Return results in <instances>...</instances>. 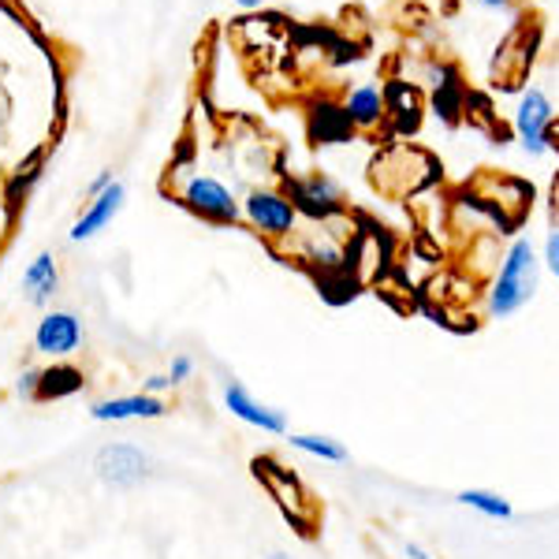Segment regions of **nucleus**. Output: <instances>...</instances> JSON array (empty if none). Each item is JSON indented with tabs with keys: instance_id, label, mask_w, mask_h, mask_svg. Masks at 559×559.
Segmentation results:
<instances>
[{
	"instance_id": "aec40b11",
	"label": "nucleus",
	"mask_w": 559,
	"mask_h": 559,
	"mask_svg": "<svg viewBox=\"0 0 559 559\" xmlns=\"http://www.w3.org/2000/svg\"><path fill=\"white\" fill-rule=\"evenodd\" d=\"M41 157H45V153L38 150V153H31V157H26V165L15 168L12 183H8V194H4V198H8V205H20V194H26L34 183H38V176H41Z\"/></svg>"
},
{
	"instance_id": "39448f33",
	"label": "nucleus",
	"mask_w": 559,
	"mask_h": 559,
	"mask_svg": "<svg viewBox=\"0 0 559 559\" xmlns=\"http://www.w3.org/2000/svg\"><path fill=\"white\" fill-rule=\"evenodd\" d=\"M284 191L295 202L299 216H310L313 224L324 221H336V216L347 213V194L344 187L336 183L332 176L324 173H310V176H287L284 179Z\"/></svg>"
},
{
	"instance_id": "6e6552de",
	"label": "nucleus",
	"mask_w": 559,
	"mask_h": 559,
	"mask_svg": "<svg viewBox=\"0 0 559 559\" xmlns=\"http://www.w3.org/2000/svg\"><path fill=\"white\" fill-rule=\"evenodd\" d=\"M481 179L489 187H496V191L492 194H474V198L496 216V221H500V228H515L522 216H526L530 205H534V187H526L515 176H496V173L481 176Z\"/></svg>"
},
{
	"instance_id": "f8f14e48",
	"label": "nucleus",
	"mask_w": 559,
	"mask_h": 559,
	"mask_svg": "<svg viewBox=\"0 0 559 559\" xmlns=\"http://www.w3.org/2000/svg\"><path fill=\"white\" fill-rule=\"evenodd\" d=\"M79 344H83V324L68 310L45 313L38 321V329H34V347L49 358H68Z\"/></svg>"
},
{
	"instance_id": "4be33fe9",
	"label": "nucleus",
	"mask_w": 559,
	"mask_h": 559,
	"mask_svg": "<svg viewBox=\"0 0 559 559\" xmlns=\"http://www.w3.org/2000/svg\"><path fill=\"white\" fill-rule=\"evenodd\" d=\"M191 373H194V358H191V355H176V358H173V369H168V377H173V384L191 381Z\"/></svg>"
},
{
	"instance_id": "0eeeda50",
	"label": "nucleus",
	"mask_w": 559,
	"mask_h": 559,
	"mask_svg": "<svg viewBox=\"0 0 559 559\" xmlns=\"http://www.w3.org/2000/svg\"><path fill=\"white\" fill-rule=\"evenodd\" d=\"M179 205H187L194 216L210 224H239L242 221V202L213 176H187V183L176 191Z\"/></svg>"
},
{
	"instance_id": "7ed1b4c3",
	"label": "nucleus",
	"mask_w": 559,
	"mask_h": 559,
	"mask_svg": "<svg viewBox=\"0 0 559 559\" xmlns=\"http://www.w3.org/2000/svg\"><path fill=\"white\" fill-rule=\"evenodd\" d=\"M440 165L437 157L411 142H392L388 150L377 153V160L369 165V179L373 187L388 198H411L426 191L429 183H437Z\"/></svg>"
},
{
	"instance_id": "20e7f679",
	"label": "nucleus",
	"mask_w": 559,
	"mask_h": 559,
	"mask_svg": "<svg viewBox=\"0 0 559 559\" xmlns=\"http://www.w3.org/2000/svg\"><path fill=\"white\" fill-rule=\"evenodd\" d=\"M552 123H556V102L545 86H522L511 128L526 157H548L552 153Z\"/></svg>"
},
{
	"instance_id": "4468645a",
	"label": "nucleus",
	"mask_w": 559,
	"mask_h": 559,
	"mask_svg": "<svg viewBox=\"0 0 559 559\" xmlns=\"http://www.w3.org/2000/svg\"><path fill=\"white\" fill-rule=\"evenodd\" d=\"M168 403L160 395L134 392V395H116V400H102L90 407L94 421H134V418H165Z\"/></svg>"
},
{
	"instance_id": "5701e85b",
	"label": "nucleus",
	"mask_w": 559,
	"mask_h": 559,
	"mask_svg": "<svg viewBox=\"0 0 559 559\" xmlns=\"http://www.w3.org/2000/svg\"><path fill=\"white\" fill-rule=\"evenodd\" d=\"M15 392L23 395V400H34V392H38V369H23L20 384H15Z\"/></svg>"
},
{
	"instance_id": "1a4fd4ad",
	"label": "nucleus",
	"mask_w": 559,
	"mask_h": 559,
	"mask_svg": "<svg viewBox=\"0 0 559 559\" xmlns=\"http://www.w3.org/2000/svg\"><path fill=\"white\" fill-rule=\"evenodd\" d=\"M224 407L231 411V418L247 421V426L269 432V437H287V414L276 411V407H265L261 400H254L247 384H239V381L224 384Z\"/></svg>"
},
{
	"instance_id": "a211bd4d",
	"label": "nucleus",
	"mask_w": 559,
	"mask_h": 559,
	"mask_svg": "<svg viewBox=\"0 0 559 559\" xmlns=\"http://www.w3.org/2000/svg\"><path fill=\"white\" fill-rule=\"evenodd\" d=\"M287 444H292L295 452L310 455V459H321V463H336V466L350 463L347 448L340 444L336 437H324V432H292V437H287Z\"/></svg>"
},
{
	"instance_id": "6ab92c4d",
	"label": "nucleus",
	"mask_w": 559,
	"mask_h": 559,
	"mask_svg": "<svg viewBox=\"0 0 559 559\" xmlns=\"http://www.w3.org/2000/svg\"><path fill=\"white\" fill-rule=\"evenodd\" d=\"M463 508H471L477 511V515H485V519H492V522H511L515 519V508H511V500L508 496H500V492H492V489H463L455 496Z\"/></svg>"
},
{
	"instance_id": "ddd939ff",
	"label": "nucleus",
	"mask_w": 559,
	"mask_h": 559,
	"mask_svg": "<svg viewBox=\"0 0 559 559\" xmlns=\"http://www.w3.org/2000/svg\"><path fill=\"white\" fill-rule=\"evenodd\" d=\"M344 116L350 123V131H377L381 123H388V108H384V86L377 83H358L344 94Z\"/></svg>"
},
{
	"instance_id": "393cba45",
	"label": "nucleus",
	"mask_w": 559,
	"mask_h": 559,
	"mask_svg": "<svg viewBox=\"0 0 559 559\" xmlns=\"http://www.w3.org/2000/svg\"><path fill=\"white\" fill-rule=\"evenodd\" d=\"M477 8H485V12H511V8L519 4V0H474Z\"/></svg>"
},
{
	"instance_id": "2eb2a0df",
	"label": "nucleus",
	"mask_w": 559,
	"mask_h": 559,
	"mask_svg": "<svg viewBox=\"0 0 559 559\" xmlns=\"http://www.w3.org/2000/svg\"><path fill=\"white\" fill-rule=\"evenodd\" d=\"M123 198H128L123 183H112L108 191L97 194L94 202H90L86 210H83V216H79V221L71 224V239L83 242V239H94L97 231H105L108 224H112V216L123 210Z\"/></svg>"
},
{
	"instance_id": "bb28decb",
	"label": "nucleus",
	"mask_w": 559,
	"mask_h": 559,
	"mask_svg": "<svg viewBox=\"0 0 559 559\" xmlns=\"http://www.w3.org/2000/svg\"><path fill=\"white\" fill-rule=\"evenodd\" d=\"M236 4L242 8V12H254V8H261L265 0H236Z\"/></svg>"
},
{
	"instance_id": "f03ea898",
	"label": "nucleus",
	"mask_w": 559,
	"mask_h": 559,
	"mask_svg": "<svg viewBox=\"0 0 559 559\" xmlns=\"http://www.w3.org/2000/svg\"><path fill=\"white\" fill-rule=\"evenodd\" d=\"M250 474L258 477L261 489L269 492V500L280 508V515L292 522L302 537L318 534L321 508H318V500H313V492L306 489V481L292 471V466H284L273 455H258V459H250Z\"/></svg>"
},
{
	"instance_id": "f257e3e1",
	"label": "nucleus",
	"mask_w": 559,
	"mask_h": 559,
	"mask_svg": "<svg viewBox=\"0 0 559 559\" xmlns=\"http://www.w3.org/2000/svg\"><path fill=\"white\" fill-rule=\"evenodd\" d=\"M537 284H540L537 247L526 236L511 239L508 250L500 254V269H496L492 284H489V299H485L489 318L503 321V318H515L519 310H526L537 295Z\"/></svg>"
},
{
	"instance_id": "a878e982",
	"label": "nucleus",
	"mask_w": 559,
	"mask_h": 559,
	"mask_svg": "<svg viewBox=\"0 0 559 559\" xmlns=\"http://www.w3.org/2000/svg\"><path fill=\"white\" fill-rule=\"evenodd\" d=\"M407 559H432V556L421 545H414V540H411V545H407Z\"/></svg>"
},
{
	"instance_id": "b1692460",
	"label": "nucleus",
	"mask_w": 559,
	"mask_h": 559,
	"mask_svg": "<svg viewBox=\"0 0 559 559\" xmlns=\"http://www.w3.org/2000/svg\"><path fill=\"white\" fill-rule=\"evenodd\" d=\"M168 388H176L168 373H157V377H146V381H142V392H150V395H160V392H168Z\"/></svg>"
},
{
	"instance_id": "dca6fc26",
	"label": "nucleus",
	"mask_w": 559,
	"mask_h": 559,
	"mask_svg": "<svg viewBox=\"0 0 559 559\" xmlns=\"http://www.w3.org/2000/svg\"><path fill=\"white\" fill-rule=\"evenodd\" d=\"M86 384L83 369L71 362H52L38 369V392H34V403H57V400H71L79 395Z\"/></svg>"
},
{
	"instance_id": "9d476101",
	"label": "nucleus",
	"mask_w": 559,
	"mask_h": 559,
	"mask_svg": "<svg viewBox=\"0 0 559 559\" xmlns=\"http://www.w3.org/2000/svg\"><path fill=\"white\" fill-rule=\"evenodd\" d=\"M146 455H142V448L134 444H108L97 452V463L94 471L102 481L116 485V489H134L139 481H146Z\"/></svg>"
},
{
	"instance_id": "cd10ccee",
	"label": "nucleus",
	"mask_w": 559,
	"mask_h": 559,
	"mask_svg": "<svg viewBox=\"0 0 559 559\" xmlns=\"http://www.w3.org/2000/svg\"><path fill=\"white\" fill-rule=\"evenodd\" d=\"M552 153H559V120L552 123Z\"/></svg>"
},
{
	"instance_id": "f3484780",
	"label": "nucleus",
	"mask_w": 559,
	"mask_h": 559,
	"mask_svg": "<svg viewBox=\"0 0 559 559\" xmlns=\"http://www.w3.org/2000/svg\"><path fill=\"white\" fill-rule=\"evenodd\" d=\"M23 287H26V299L34 306H45L57 295L60 273H57V258H52L49 250H41V254L23 269Z\"/></svg>"
},
{
	"instance_id": "423d86ee",
	"label": "nucleus",
	"mask_w": 559,
	"mask_h": 559,
	"mask_svg": "<svg viewBox=\"0 0 559 559\" xmlns=\"http://www.w3.org/2000/svg\"><path fill=\"white\" fill-rule=\"evenodd\" d=\"M242 216L265 239H292L299 231V210L287 191H276V187H254L242 198Z\"/></svg>"
},
{
	"instance_id": "c85d7f7f",
	"label": "nucleus",
	"mask_w": 559,
	"mask_h": 559,
	"mask_svg": "<svg viewBox=\"0 0 559 559\" xmlns=\"http://www.w3.org/2000/svg\"><path fill=\"white\" fill-rule=\"evenodd\" d=\"M265 559H299V556H292V552H269Z\"/></svg>"
},
{
	"instance_id": "412c9836",
	"label": "nucleus",
	"mask_w": 559,
	"mask_h": 559,
	"mask_svg": "<svg viewBox=\"0 0 559 559\" xmlns=\"http://www.w3.org/2000/svg\"><path fill=\"white\" fill-rule=\"evenodd\" d=\"M540 265H545L548 273L559 280V228H552L545 236V247H540Z\"/></svg>"
},
{
	"instance_id": "9b49d317",
	"label": "nucleus",
	"mask_w": 559,
	"mask_h": 559,
	"mask_svg": "<svg viewBox=\"0 0 559 559\" xmlns=\"http://www.w3.org/2000/svg\"><path fill=\"white\" fill-rule=\"evenodd\" d=\"M384 108H388V123L400 134H411L421 128L426 120V94L407 79H388L384 83Z\"/></svg>"
}]
</instances>
